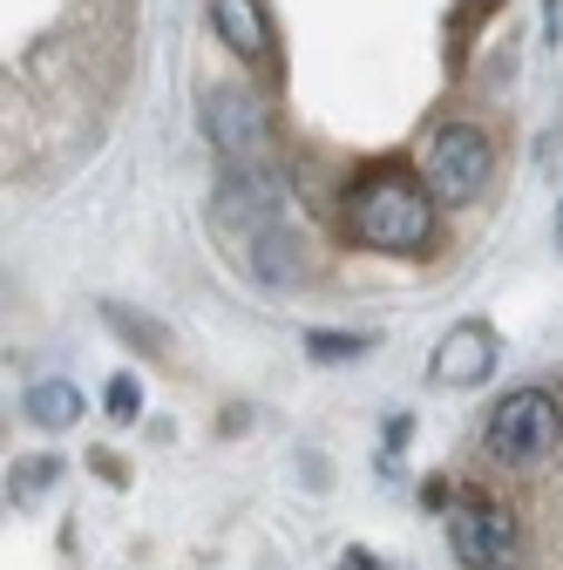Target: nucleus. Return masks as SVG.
Returning <instances> with one entry per match:
<instances>
[{
	"label": "nucleus",
	"instance_id": "1",
	"mask_svg": "<svg viewBox=\"0 0 563 570\" xmlns=\"http://www.w3.org/2000/svg\"><path fill=\"white\" fill-rule=\"evenodd\" d=\"M435 190L428 177H407V170H374L354 184L346 197V238L367 245V252H387V258H407V252H428L435 245Z\"/></svg>",
	"mask_w": 563,
	"mask_h": 570
},
{
	"label": "nucleus",
	"instance_id": "2",
	"mask_svg": "<svg viewBox=\"0 0 563 570\" xmlns=\"http://www.w3.org/2000/svg\"><path fill=\"white\" fill-rule=\"evenodd\" d=\"M556 442H563V407H556L550 387H516L482 421V449L503 469H536V462L556 455Z\"/></svg>",
	"mask_w": 563,
	"mask_h": 570
},
{
	"label": "nucleus",
	"instance_id": "3",
	"mask_svg": "<svg viewBox=\"0 0 563 570\" xmlns=\"http://www.w3.org/2000/svg\"><path fill=\"white\" fill-rule=\"evenodd\" d=\"M488 170H496V142H488L475 122H442L428 136V157H421V177H428V190L442 204H468L482 197Z\"/></svg>",
	"mask_w": 563,
	"mask_h": 570
},
{
	"label": "nucleus",
	"instance_id": "4",
	"mask_svg": "<svg viewBox=\"0 0 563 570\" xmlns=\"http://www.w3.org/2000/svg\"><path fill=\"white\" fill-rule=\"evenodd\" d=\"M448 543L462 557V570H510L516 563V517L496 495H455L448 503Z\"/></svg>",
	"mask_w": 563,
	"mask_h": 570
},
{
	"label": "nucleus",
	"instance_id": "5",
	"mask_svg": "<svg viewBox=\"0 0 563 570\" xmlns=\"http://www.w3.org/2000/svg\"><path fill=\"white\" fill-rule=\"evenodd\" d=\"M210 136H218V150H225V170L231 164H271V122L245 89L210 96Z\"/></svg>",
	"mask_w": 563,
	"mask_h": 570
},
{
	"label": "nucleus",
	"instance_id": "6",
	"mask_svg": "<svg viewBox=\"0 0 563 570\" xmlns=\"http://www.w3.org/2000/svg\"><path fill=\"white\" fill-rule=\"evenodd\" d=\"M496 361H503V346H496V326L488 320H462V326H448V340L435 346V381L442 387H482L488 374H496Z\"/></svg>",
	"mask_w": 563,
	"mask_h": 570
},
{
	"label": "nucleus",
	"instance_id": "7",
	"mask_svg": "<svg viewBox=\"0 0 563 570\" xmlns=\"http://www.w3.org/2000/svg\"><path fill=\"white\" fill-rule=\"evenodd\" d=\"M210 28H218V41L238 61H265L271 55V21H265L258 0H210Z\"/></svg>",
	"mask_w": 563,
	"mask_h": 570
},
{
	"label": "nucleus",
	"instance_id": "8",
	"mask_svg": "<svg viewBox=\"0 0 563 570\" xmlns=\"http://www.w3.org/2000/svg\"><path fill=\"white\" fill-rule=\"evenodd\" d=\"M28 421L34 428H76L82 421V394L68 381H34L28 387Z\"/></svg>",
	"mask_w": 563,
	"mask_h": 570
},
{
	"label": "nucleus",
	"instance_id": "9",
	"mask_svg": "<svg viewBox=\"0 0 563 570\" xmlns=\"http://www.w3.org/2000/svg\"><path fill=\"white\" fill-rule=\"evenodd\" d=\"M55 475H61V462H55V455H21V462H14V475H8V495H14L21 510H34L41 495L55 489Z\"/></svg>",
	"mask_w": 563,
	"mask_h": 570
},
{
	"label": "nucleus",
	"instance_id": "10",
	"mask_svg": "<svg viewBox=\"0 0 563 570\" xmlns=\"http://www.w3.org/2000/svg\"><path fill=\"white\" fill-rule=\"evenodd\" d=\"M367 346H374V333H313L306 340L313 361H354V353H367Z\"/></svg>",
	"mask_w": 563,
	"mask_h": 570
},
{
	"label": "nucleus",
	"instance_id": "11",
	"mask_svg": "<svg viewBox=\"0 0 563 570\" xmlns=\"http://www.w3.org/2000/svg\"><path fill=\"white\" fill-rule=\"evenodd\" d=\"M102 401H109V421H122V428H129L136 414H144V387H136V374H116Z\"/></svg>",
	"mask_w": 563,
	"mask_h": 570
},
{
	"label": "nucleus",
	"instance_id": "12",
	"mask_svg": "<svg viewBox=\"0 0 563 570\" xmlns=\"http://www.w3.org/2000/svg\"><path fill=\"white\" fill-rule=\"evenodd\" d=\"M339 570H381V563H374L367 550H346V557H339Z\"/></svg>",
	"mask_w": 563,
	"mask_h": 570
},
{
	"label": "nucleus",
	"instance_id": "13",
	"mask_svg": "<svg viewBox=\"0 0 563 570\" xmlns=\"http://www.w3.org/2000/svg\"><path fill=\"white\" fill-rule=\"evenodd\" d=\"M556 28H563V8H556V0H543V35L556 41Z\"/></svg>",
	"mask_w": 563,
	"mask_h": 570
},
{
	"label": "nucleus",
	"instance_id": "14",
	"mask_svg": "<svg viewBox=\"0 0 563 570\" xmlns=\"http://www.w3.org/2000/svg\"><path fill=\"white\" fill-rule=\"evenodd\" d=\"M556 245H563V210H556Z\"/></svg>",
	"mask_w": 563,
	"mask_h": 570
}]
</instances>
